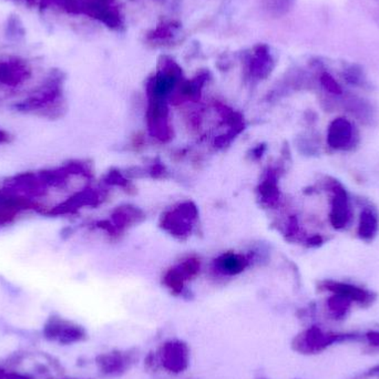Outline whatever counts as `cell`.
Returning <instances> with one entry per match:
<instances>
[{
  "label": "cell",
  "instance_id": "11",
  "mask_svg": "<svg viewBox=\"0 0 379 379\" xmlns=\"http://www.w3.org/2000/svg\"><path fill=\"white\" fill-rule=\"evenodd\" d=\"M6 379H31V377L20 375V373H7Z\"/></svg>",
  "mask_w": 379,
  "mask_h": 379
},
{
  "label": "cell",
  "instance_id": "10",
  "mask_svg": "<svg viewBox=\"0 0 379 379\" xmlns=\"http://www.w3.org/2000/svg\"><path fill=\"white\" fill-rule=\"evenodd\" d=\"M367 338L369 340V343L373 346H379V333L377 331H371L367 335Z\"/></svg>",
  "mask_w": 379,
  "mask_h": 379
},
{
  "label": "cell",
  "instance_id": "8",
  "mask_svg": "<svg viewBox=\"0 0 379 379\" xmlns=\"http://www.w3.org/2000/svg\"><path fill=\"white\" fill-rule=\"evenodd\" d=\"M242 266H243V262H242L241 257L233 255V254H229L220 261V267L225 272H239L241 271Z\"/></svg>",
  "mask_w": 379,
  "mask_h": 379
},
{
  "label": "cell",
  "instance_id": "4",
  "mask_svg": "<svg viewBox=\"0 0 379 379\" xmlns=\"http://www.w3.org/2000/svg\"><path fill=\"white\" fill-rule=\"evenodd\" d=\"M346 337L347 336L345 335L325 334L320 329L314 327L307 331L305 335V344H307L309 351H318L325 349L331 344L336 343L338 340H344Z\"/></svg>",
  "mask_w": 379,
  "mask_h": 379
},
{
  "label": "cell",
  "instance_id": "5",
  "mask_svg": "<svg viewBox=\"0 0 379 379\" xmlns=\"http://www.w3.org/2000/svg\"><path fill=\"white\" fill-rule=\"evenodd\" d=\"M379 221L377 214L371 208H365L362 211L358 223V236L362 241H373L378 233Z\"/></svg>",
  "mask_w": 379,
  "mask_h": 379
},
{
  "label": "cell",
  "instance_id": "7",
  "mask_svg": "<svg viewBox=\"0 0 379 379\" xmlns=\"http://www.w3.org/2000/svg\"><path fill=\"white\" fill-rule=\"evenodd\" d=\"M175 77L171 73H166L157 77L155 84V93L157 96H166L168 91L172 90V88L175 87Z\"/></svg>",
  "mask_w": 379,
  "mask_h": 379
},
{
  "label": "cell",
  "instance_id": "3",
  "mask_svg": "<svg viewBox=\"0 0 379 379\" xmlns=\"http://www.w3.org/2000/svg\"><path fill=\"white\" fill-rule=\"evenodd\" d=\"M324 289L326 291L333 293V294L340 295L343 298H347L353 303L360 304V305H369L373 303V293L360 287L355 286L351 284L342 283V282L329 281L323 284Z\"/></svg>",
  "mask_w": 379,
  "mask_h": 379
},
{
  "label": "cell",
  "instance_id": "13",
  "mask_svg": "<svg viewBox=\"0 0 379 379\" xmlns=\"http://www.w3.org/2000/svg\"><path fill=\"white\" fill-rule=\"evenodd\" d=\"M7 373L0 369V379H6Z\"/></svg>",
  "mask_w": 379,
  "mask_h": 379
},
{
  "label": "cell",
  "instance_id": "9",
  "mask_svg": "<svg viewBox=\"0 0 379 379\" xmlns=\"http://www.w3.org/2000/svg\"><path fill=\"white\" fill-rule=\"evenodd\" d=\"M322 84H323L326 90L329 91L331 93H334V95H340V93H342V89H340V84H337V82L335 81L334 78L329 76V75L323 76V78H322Z\"/></svg>",
  "mask_w": 379,
  "mask_h": 379
},
{
  "label": "cell",
  "instance_id": "6",
  "mask_svg": "<svg viewBox=\"0 0 379 379\" xmlns=\"http://www.w3.org/2000/svg\"><path fill=\"white\" fill-rule=\"evenodd\" d=\"M351 302L340 295L333 294L329 300V307L333 316L336 318H342L347 314L351 309Z\"/></svg>",
  "mask_w": 379,
  "mask_h": 379
},
{
  "label": "cell",
  "instance_id": "1",
  "mask_svg": "<svg viewBox=\"0 0 379 379\" xmlns=\"http://www.w3.org/2000/svg\"><path fill=\"white\" fill-rule=\"evenodd\" d=\"M331 223L333 228L342 230L346 228L351 220V208L345 188L340 182H331Z\"/></svg>",
  "mask_w": 379,
  "mask_h": 379
},
{
  "label": "cell",
  "instance_id": "2",
  "mask_svg": "<svg viewBox=\"0 0 379 379\" xmlns=\"http://www.w3.org/2000/svg\"><path fill=\"white\" fill-rule=\"evenodd\" d=\"M354 141V128L347 119L337 118L331 121L327 133V144L334 150H346Z\"/></svg>",
  "mask_w": 379,
  "mask_h": 379
},
{
  "label": "cell",
  "instance_id": "12",
  "mask_svg": "<svg viewBox=\"0 0 379 379\" xmlns=\"http://www.w3.org/2000/svg\"><path fill=\"white\" fill-rule=\"evenodd\" d=\"M6 138L7 135L0 130V142H3V141L6 140Z\"/></svg>",
  "mask_w": 379,
  "mask_h": 379
}]
</instances>
